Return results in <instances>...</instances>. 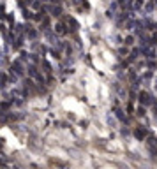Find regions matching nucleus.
Listing matches in <instances>:
<instances>
[{"instance_id": "obj_1", "label": "nucleus", "mask_w": 157, "mask_h": 169, "mask_svg": "<svg viewBox=\"0 0 157 169\" xmlns=\"http://www.w3.org/2000/svg\"><path fill=\"white\" fill-rule=\"evenodd\" d=\"M53 14L58 16V14H60V7H53Z\"/></svg>"}]
</instances>
